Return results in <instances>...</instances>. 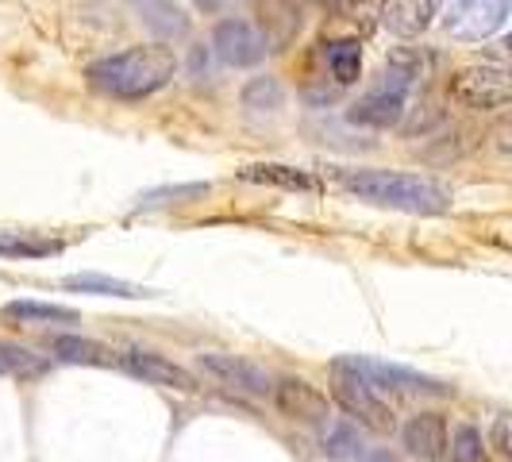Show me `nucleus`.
Here are the masks:
<instances>
[{
  "label": "nucleus",
  "mask_w": 512,
  "mask_h": 462,
  "mask_svg": "<svg viewBox=\"0 0 512 462\" xmlns=\"http://www.w3.org/2000/svg\"><path fill=\"white\" fill-rule=\"evenodd\" d=\"M178 70V54L166 43H147V47H128L120 54L97 58L85 70V77L97 93L112 97V101H143L158 89H166L178 77Z\"/></svg>",
  "instance_id": "obj_1"
},
{
  "label": "nucleus",
  "mask_w": 512,
  "mask_h": 462,
  "mask_svg": "<svg viewBox=\"0 0 512 462\" xmlns=\"http://www.w3.org/2000/svg\"><path fill=\"white\" fill-rule=\"evenodd\" d=\"M335 181L366 205L412 212V216H439L451 208V193L428 178L397 174V170H335Z\"/></svg>",
  "instance_id": "obj_2"
},
{
  "label": "nucleus",
  "mask_w": 512,
  "mask_h": 462,
  "mask_svg": "<svg viewBox=\"0 0 512 462\" xmlns=\"http://www.w3.org/2000/svg\"><path fill=\"white\" fill-rule=\"evenodd\" d=\"M447 97L470 112H501L512 101V81L505 62H474L447 77Z\"/></svg>",
  "instance_id": "obj_3"
},
{
  "label": "nucleus",
  "mask_w": 512,
  "mask_h": 462,
  "mask_svg": "<svg viewBox=\"0 0 512 462\" xmlns=\"http://www.w3.org/2000/svg\"><path fill=\"white\" fill-rule=\"evenodd\" d=\"M439 20L451 39L462 43H482L497 35L509 20V0H443Z\"/></svg>",
  "instance_id": "obj_4"
},
{
  "label": "nucleus",
  "mask_w": 512,
  "mask_h": 462,
  "mask_svg": "<svg viewBox=\"0 0 512 462\" xmlns=\"http://www.w3.org/2000/svg\"><path fill=\"white\" fill-rule=\"evenodd\" d=\"M332 370H347V374H359L362 382H370L374 389H397V393H451V385L439 382V378H428L420 370H409V366H397V362H382V359H366V355H343V359L332 362Z\"/></svg>",
  "instance_id": "obj_5"
},
{
  "label": "nucleus",
  "mask_w": 512,
  "mask_h": 462,
  "mask_svg": "<svg viewBox=\"0 0 512 462\" xmlns=\"http://www.w3.org/2000/svg\"><path fill=\"white\" fill-rule=\"evenodd\" d=\"M412 85V77H405L401 70H385L382 74V85L378 89H370L366 97H362L351 112H347V120L351 124H362V128H374V131H389L397 128L401 120H405V89Z\"/></svg>",
  "instance_id": "obj_6"
},
{
  "label": "nucleus",
  "mask_w": 512,
  "mask_h": 462,
  "mask_svg": "<svg viewBox=\"0 0 512 462\" xmlns=\"http://www.w3.org/2000/svg\"><path fill=\"white\" fill-rule=\"evenodd\" d=\"M335 401L351 412L362 428H370V432H378V436H385V432L397 428V412H393V405H389L370 382H362L359 374L335 370Z\"/></svg>",
  "instance_id": "obj_7"
},
{
  "label": "nucleus",
  "mask_w": 512,
  "mask_h": 462,
  "mask_svg": "<svg viewBox=\"0 0 512 462\" xmlns=\"http://www.w3.org/2000/svg\"><path fill=\"white\" fill-rule=\"evenodd\" d=\"M212 51L220 54L224 66L247 70V66H258L266 58V39L247 20H220L212 31Z\"/></svg>",
  "instance_id": "obj_8"
},
{
  "label": "nucleus",
  "mask_w": 512,
  "mask_h": 462,
  "mask_svg": "<svg viewBox=\"0 0 512 462\" xmlns=\"http://www.w3.org/2000/svg\"><path fill=\"white\" fill-rule=\"evenodd\" d=\"M270 393H274V405L282 409V416L297 420V424H324L332 416L328 393H320L305 378H282V382H274Z\"/></svg>",
  "instance_id": "obj_9"
},
{
  "label": "nucleus",
  "mask_w": 512,
  "mask_h": 462,
  "mask_svg": "<svg viewBox=\"0 0 512 462\" xmlns=\"http://www.w3.org/2000/svg\"><path fill=\"white\" fill-rule=\"evenodd\" d=\"M120 366L135 378H143L147 385H162V389H174V393H197L201 389V382L181 362L154 355V351H128V355H120Z\"/></svg>",
  "instance_id": "obj_10"
},
{
  "label": "nucleus",
  "mask_w": 512,
  "mask_h": 462,
  "mask_svg": "<svg viewBox=\"0 0 512 462\" xmlns=\"http://www.w3.org/2000/svg\"><path fill=\"white\" fill-rule=\"evenodd\" d=\"M258 35L266 39V51H285L301 27H305V4L301 0H255Z\"/></svg>",
  "instance_id": "obj_11"
},
{
  "label": "nucleus",
  "mask_w": 512,
  "mask_h": 462,
  "mask_svg": "<svg viewBox=\"0 0 512 462\" xmlns=\"http://www.w3.org/2000/svg\"><path fill=\"white\" fill-rule=\"evenodd\" d=\"M197 366L212 374L216 382L224 385H235L239 393H251V397H266L274 382H270V374L255 366V362L247 359H235V355H224V351H205V355H197Z\"/></svg>",
  "instance_id": "obj_12"
},
{
  "label": "nucleus",
  "mask_w": 512,
  "mask_h": 462,
  "mask_svg": "<svg viewBox=\"0 0 512 462\" xmlns=\"http://www.w3.org/2000/svg\"><path fill=\"white\" fill-rule=\"evenodd\" d=\"M401 439H405L409 455H416L420 462H439L447 455L451 432H447V420L439 412H416L409 424H405Z\"/></svg>",
  "instance_id": "obj_13"
},
{
  "label": "nucleus",
  "mask_w": 512,
  "mask_h": 462,
  "mask_svg": "<svg viewBox=\"0 0 512 462\" xmlns=\"http://www.w3.org/2000/svg\"><path fill=\"white\" fill-rule=\"evenodd\" d=\"M439 4L443 0H382L378 12H382V24L401 35V39H416L424 35L432 20L439 16Z\"/></svg>",
  "instance_id": "obj_14"
},
{
  "label": "nucleus",
  "mask_w": 512,
  "mask_h": 462,
  "mask_svg": "<svg viewBox=\"0 0 512 462\" xmlns=\"http://www.w3.org/2000/svg\"><path fill=\"white\" fill-rule=\"evenodd\" d=\"M139 24L154 31L158 39H185L189 35V16L170 0H135Z\"/></svg>",
  "instance_id": "obj_15"
},
{
  "label": "nucleus",
  "mask_w": 512,
  "mask_h": 462,
  "mask_svg": "<svg viewBox=\"0 0 512 462\" xmlns=\"http://www.w3.org/2000/svg\"><path fill=\"white\" fill-rule=\"evenodd\" d=\"M243 181H258V185H278L289 193H316V178L297 170V166H278V162H262V166H243L239 170Z\"/></svg>",
  "instance_id": "obj_16"
},
{
  "label": "nucleus",
  "mask_w": 512,
  "mask_h": 462,
  "mask_svg": "<svg viewBox=\"0 0 512 462\" xmlns=\"http://www.w3.org/2000/svg\"><path fill=\"white\" fill-rule=\"evenodd\" d=\"M362 451V439L359 432L347 424V420H324L320 424V455L332 462H347V459H359Z\"/></svg>",
  "instance_id": "obj_17"
},
{
  "label": "nucleus",
  "mask_w": 512,
  "mask_h": 462,
  "mask_svg": "<svg viewBox=\"0 0 512 462\" xmlns=\"http://www.w3.org/2000/svg\"><path fill=\"white\" fill-rule=\"evenodd\" d=\"M239 101H243V108H247L251 116H278L285 108V89L278 77H251V81L243 85Z\"/></svg>",
  "instance_id": "obj_18"
},
{
  "label": "nucleus",
  "mask_w": 512,
  "mask_h": 462,
  "mask_svg": "<svg viewBox=\"0 0 512 462\" xmlns=\"http://www.w3.org/2000/svg\"><path fill=\"white\" fill-rule=\"evenodd\" d=\"M62 251V239H47L35 231L0 228V258H51Z\"/></svg>",
  "instance_id": "obj_19"
},
{
  "label": "nucleus",
  "mask_w": 512,
  "mask_h": 462,
  "mask_svg": "<svg viewBox=\"0 0 512 462\" xmlns=\"http://www.w3.org/2000/svg\"><path fill=\"white\" fill-rule=\"evenodd\" d=\"M66 289H81V293H97V297H158V289H143V285H128L120 278H104V274H70Z\"/></svg>",
  "instance_id": "obj_20"
},
{
  "label": "nucleus",
  "mask_w": 512,
  "mask_h": 462,
  "mask_svg": "<svg viewBox=\"0 0 512 462\" xmlns=\"http://www.w3.org/2000/svg\"><path fill=\"white\" fill-rule=\"evenodd\" d=\"M8 320H20V324H74L77 312L62 305H43V301H8L4 305Z\"/></svg>",
  "instance_id": "obj_21"
},
{
  "label": "nucleus",
  "mask_w": 512,
  "mask_h": 462,
  "mask_svg": "<svg viewBox=\"0 0 512 462\" xmlns=\"http://www.w3.org/2000/svg\"><path fill=\"white\" fill-rule=\"evenodd\" d=\"M328 58V70H332L335 85H355L362 74V47L355 39H343V43H328L324 47Z\"/></svg>",
  "instance_id": "obj_22"
},
{
  "label": "nucleus",
  "mask_w": 512,
  "mask_h": 462,
  "mask_svg": "<svg viewBox=\"0 0 512 462\" xmlns=\"http://www.w3.org/2000/svg\"><path fill=\"white\" fill-rule=\"evenodd\" d=\"M54 355L62 362H85V366H101L108 362V351L93 339H81V335H54Z\"/></svg>",
  "instance_id": "obj_23"
},
{
  "label": "nucleus",
  "mask_w": 512,
  "mask_h": 462,
  "mask_svg": "<svg viewBox=\"0 0 512 462\" xmlns=\"http://www.w3.org/2000/svg\"><path fill=\"white\" fill-rule=\"evenodd\" d=\"M47 370V359H39L35 351L16 347V343H0V374H20V378H39Z\"/></svg>",
  "instance_id": "obj_24"
},
{
  "label": "nucleus",
  "mask_w": 512,
  "mask_h": 462,
  "mask_svg": "<svg viewBox=\"0 0 512 462\" xmlns=\"http://www.w3.org/2000/svg\"><path fill=\"white\" fill-rule=\"evenodd\" d=\"M447 451H451V459L455 462H482L486 459V439H482L478 428L459 424L455 436H451V443H447Z\"/></svg>",
  "instance_id": "obj_25"
},
{
  "label": "nucleus",
  "mask_w": 512,
  "mask_h": 462,
  "mask_svg": "<svg viewBox=\"0 0 512 462\" xmlns=\"http://www.w3.org/2000/svg\"><path fill=\"white\" fill-rule=\"evenodd\" d=\"M443 124V108H436L432 101L416 104L412 108V120H405V135H424V131H432Z\"/></svg>",
  "instance_id": "obj_26"
},
{
  "label": "nucleus",
  "mask_w": 512,
  "mask_h": 462,
  "mask_svg": "<svg viewBox=\"0 0 512 462\" xmlns=\"http://www.w3.org/2000/svg\"><path fill=\"white\" fill-rule=\"evenodd\" d=\"M208 193V185H178V189H154L147 197H139V208H154V205H170V201H185V197H201Z\"/></svg>",
  "instance_id": "obj_27"
},
{
  "label": "nucleus",
  "mask_w": 512,
  "mask_h": 462,
  "mask_svg": "<svg viewBox=\"0 0 512 462\" xmlns=\"http://www.w3.org/2000/svg\"><path fill=\"white\" fill-rule=\"evenodd\" d=\"M493 447H497L501 455H512V447H509V416H497V420H493Z\"/></svg>",
  "instance_id": "obj_28"
},
{
  "label": "nucleus",
  "mask_w": 512,
  "mask_h": 462,
  "mask_svg": "<svg viewBox=\"0 0 512 462\" xmlns=\"http://www.w3.org/2000/svg\"><path fill=\"white\" fill-rule=\"evenodd\" d=\"M235 0H197V8L201 12H224V8H231Z\"/></svg>",
  "instance_id": "obj_29"
},
{
  "label": "nucleus",
  "mask_w": 512,
  "mask_h": 462,
  "mask_svg": "<svg viewBox=\"0 0 512 462\" xmlns=\"http://www.w3.org/2000/svg\"><path fill=\"white\" fill-rule=\"evenodd\" d=\"M201 74H208V58H205V51L197 47V51H193V77H201Z\"/></svg>",
  "instance_id": "obj_30"
},
{
  "label": "nucleus",
  "mask_w": 512,
  "mask_h": 462,
  "mask_svg": "<svg viewBox=\"0 0 512 462\" xmlns=\"http://www.w3.org/2000/svg\"><path fill=\"white\" fill-rule=\"evenodd\" d=\"M359 462H397V459H393L389 451H362Z\"/></svg>",
  "instance_id": "obj_31"
}]
</instances>
